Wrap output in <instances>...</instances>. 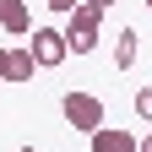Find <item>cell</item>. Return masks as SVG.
<instances>
[{
    "instance_id": "obj_12",
    "label": "cell",
    "mask_w": 152,
    "mask_h": 152,
    "mask_svg": "<svg viewBox=\"0 0 152 152\" xmlns=\"http://www.w3.org/2000/svg\"><path fill=\"white\" fill-rule=\"evenodd\" d=\"M22 152H38V147H22Z\"/></svg>"
},
{
    "instance_id": "obj_4",
    "label": "cell",
    "mask_w": 152,
    "mask_h": 152,
    "mask_svg": "<svg viewBox=\"0 0 152 152\" xmlns=\"http://www.w3.org/2000/svg\"><path fill=\"white\" fill-rule=\"evenodd\" d=\"M0 33H11V38H27L33 33V16L22 0H0Z\"/></svg>"
},
{
    "instance_id": "obj_11",
    "label": "cell",
    "mask_w": 152,
    "mask_h": 152,
    "mask_svg": "<svg viewBox=\"0 0 152 152\" xmlns=\"http://www.w3.org/2000/svg\"><path fill=\"white\" fill-rule=\"evenodd\" d=\"M87 6H98V11H109V6H114V0H87Z\"/></svg>"
},
{
    "instance_id": "obj_13",
    "label": "cell",
    "mask_w": 152,
    "mask_h": 152,
    "mask_svg": "<svg viewBox=\"0 0 152 152\" xmlns=\"http://www.w3.org/2000/svg\"><path fill=\"white\" fill-rule=\"evenodd\" d=\"M147 11H152V0H147Z\"/></svg>"
},
{
    "instance_id": "obj_2",
    "label": "cell",
    "mask_w": 152,
    "mask_h": 152,
    "mask_svg": "<svg viewBox=\"0 0 152 152\" xmlns=\"http://www.w3.org/2000/svg\"><path fill=\"white\" fill-rule=\"evenodd\" d=\"M60 114H65V125H71V130H82V136H92V130L103 125V98H92V92H65Z\"/></svg>"
},
{
    "instance_id": "obj_1",
    "label": "cell",
    "mask_w": 152,
    "mask_h": 152,
    "mask_svg": "<svg viewBox=\"0 0 152 152\" xmlns=\"http://www.w3.org/2000/svg\"><path fill=\"white\" fill-rule=\"evenodd\" d=\"M98 22H103V11H98V6H87V0L71 11V22L60 27V33H65V44H71V54H92V49H98Z\"/></svg>"
},
{
    "instance_id": "obj_5",
    "label": "cell",
    "mask_w": 152,
    "mask_h": 152,
    "mask_svg": "<svg viewBox=\"0 0 152 152\" xmlns=\"http://www.w3.org/2000/svg\"><path fill=\"white\" fill-rule=\"evenodd\" d=\"M87 141H92V152H136V136L130 130H114V125H98Z\"/></svg>"
},
{
    "instance_id": "obj_10",
    "label": "cell",
    "mask_w": 152,
    "mask_h": 152,
    "mask_svg": "<svg viewBox=\"0 0 152 152\" xmlns=\"http://www.w3.org/2000/svg\"><path fill=\"white\" fill-rule=\"evenodd\" d=\"M136 152H152V130H147V136H141V141H136Z\"/></svg>"
},
{
    "instance_id": "obj_6",
    "label": "cell",
    "mask_w": 152,
    "mask_h": 152,
    "mask_svg": "<svg viewBox=\"0 0 152 152\" xmlns=\"http://www.w3.org/2000/svg\"><path fill=\"white\" fill-rule=\"evenodd\" d=\"M136 49H141L136 27H120V44H114V71H130V65H136Z\"/></svg>"
},
{
    "instance_id": "obj_9",
    "label": "cell",
    "mask_w": 152,
    "mask_h": 152,
    "mask_svg": "<svg viewBox=\"0 0 152 152\" xmlns=\"http://www.w3.org/2000/svg\"><path fill=\"white\" fill-rule=\"evenodd\" d=\"M0 82H11V49H0Z\"/></svg>"
},
{
    "instance_id": "obj_3",
    "label": "cell",
    "mask_w": 152,
    "mask_h": 152,
    "mask_svg": "<svg viewBox=\"0 0 152 152\" xmlns=\"http://www.w3.org/2000/svg\"><path fill=\"white\" fill-rule=\"evenodd\" d=\"M27 49H33L38 71L65 65V54H71V44H65V33H60V27H33V33H27Z\"/></svg>"
},
{
    "instance_id": "obj_8",
    "label": "cell",
    "mask_w": 152,
    "mask_h": 152,
    "mask_svg": "<svg viewBox=\"0 0 152 152\" xmlns=\"http://www.w3.org/2000/svg\"><path fill=\"white\" fill-rule=\"evenodd\" d=\"M44 6H49V11H65V16H71L76 6H82V0H44Z\"/></svg>"
},
{
    "instance_id": "obj_7",
    "label": "cell",
    "mask_w": 152,
    "mask_h": 152,
    "mask_svg": "<svg viewBox=\"0 0 152 152\" xmlns=\"http://www.w3.org/2000/svg\"><path fill=\"white\" fill-rule=\"evenodd\" d=\"M136 114L152 125V87H141V92H136Z\"/></svg>"
}]
</instances>
